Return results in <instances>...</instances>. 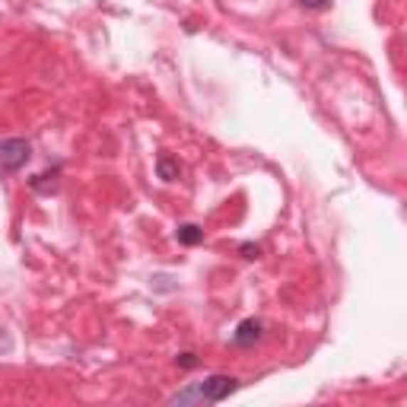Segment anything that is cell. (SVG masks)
Segmentation results:
<instances>
[{"label": "cell", "mask_w": 407, "mask_h": 407, "mask_svg": "<svg viewBox=\"0 0 407 407\" xmlns=\"http://www.w3.org/2000/svg\"><path fill=\"white\" fill-rule=\"evenodd\" d=\"M236 388H239L236 379H229V376H207L204 382L188 385V388H181L179 395H172V398H169V404H175V407H179V404H194V401L220 404L223 398H229Z\"/></svg>", "instance_id": "1"}, {"label": "cell", "mask_w": 407, "mask_h": 407, "mask_svg": "<svg viewBox=\"0 0 407 407\" xmlns=\"http://www.w3.org/2000/svg\"><path fill=\"white\" fill-rule=\"evenodd\" d=\"M175 239H179L181 245H201V242H204V229L194 226V223H185V226L175 229Z\"/></svg>", "instance_id": "5"}, {"label": "cell", "mask_w": 407, "mask_h": 407, "mask_svg": "<svg viewBox=\"0 0 407 407\" xmlns=\"http://www.w3.org/2000/svg\"><path fill=\"white\" fill-rule=\"evenodd\" d=\"M242 252H245V258H258V245H242Z\"/></svg>", "instance_id": "8"}, {"label": "cell", "mask_w": 407, "mask_h": 407, "mask_svg": "<svg viewBox=\"0 0 407 407\" xmlns=\"http://www.w3.org/2000/svg\"><path fill=\"white\" fill-rule=\"evenodd\" d=\"M32 159V147L23 137L0 140V175H13Z\"/></svg>", "instance_id": "2"}, {"label": "cell", "mask_w": 407, "mask_h": 407, "mask_svg": "<svg viewBox=\"0 0 407 407\" xmlns=\"http://www.w3.org/2000/svg\"><path fill=\"white\" fill-rule=\"evenodd\" d=\"M300 6H305V10H328L331 0H296Z\"/></svg>", "instance_id": "6"}, {"label": "cell", "mask_w": 407, "mask_h": 407, "mask_svg": "<svg viewBox=\"0 0 407 407\" xmlns=\"http://www.w3.org/2000/svg\"><path fill=\"white\" fill-rule=\"evenodd\" d=\"M156 175H159L162 181H175L181 175L179 159H172V156H159V159H156Z\"/></svg>", "instance_id": "4"}, {"label": "cell", "mask_w": 407, "mask_h": 407, "mask_svg": "<svg viewBox=\"0 0 407 407\" xmlns=\"http://www.w3.org/2000/svg\"><path fill=\"white\" fill-rule=\"evenodd\" d=\"M258 341H261V322H258V318H245V322L236 328L233 344L236 347H255Z\"/></svg>", "instance_id": "3"}, {"label": "cell", "mask_w": 407, "mask_h": 407, "mask_svg": "<svg viewBox=\"0 0 407 407\" xmlns=\"http://www.w3.org/2000/svg\"><path fill=\"white\" fill-rule=\"evenodd\" d=\"M175 363L185 366V369H194V366H198V356H194V354H181L179 359H175Z\"/></svg>", "instance_id": "7"}]
</instances>
